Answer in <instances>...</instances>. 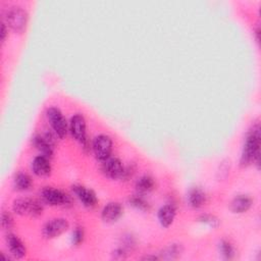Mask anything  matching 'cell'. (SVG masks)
<instances>
[{"instance_id": "ba28073f", "label": "cell", "mask_w": 261, "mask_h": 261, "mask_svg": "<svg viewBox=\"0 0 261 261\" xmlns=\"http://www.w3.org/2000/svg\"><path fill=\"white\" fill-rule=\"evenodd\" d=\"M69 128L70 133L73 136L75 140L79 142H84L87 139L86 136V120L84 116L80 113L74 114L70 118V123H69Z\"/></svg>"}, {"instance_id": "277c9868", "label": "cell", "mask_w": 261, "mask_h": 261, "mask_svg": "<svg viewBox=\"0 0 261 261\" xmlns=\"http://www.w3.org/2000/svg\"><path fill=\"white\" fill-rule=\"evenodd\" d=\"M47 117L54 133L59 137L63 138L67 130V124L61 111L56 107H50L47 110Z\"/></svg>"}, {"instance_id": "ffe728a7", "label": "cell", "mask_w": 261, "mask_h": 261, "mask_svg": "<svg viewBox=\"0 0 261 261\" xmlns=\"http://www.w3.org/2000/svg\"><path fill=\"white\" fill-rule=\"evenodd\" d=\"M129 203H130V205H133L134 207H136L137 209H140V210H147L149 208V203L143 197V194H140V193L133 195L129 198Z\"/></svg>"}, {"instance_id": "3957f363", "label": "cell", "mask_w": 261, "mask_h": 261, "mask_svg": "<svg viewBox=\"0 0 261 261\" xmlns=\"http://www.w3.org/2000/svg\"><path fill=\"white\" fill-rule=\"evenodd\" d=\"M13 211L19 215L38 216L43 211L42 204L33 198H18L13 201Z\"/></svg>"}, {"instance_id": "5b68a950", "label": "cell", "mask_w": 261, "mask_h": 261, "mask_svg": "<svg viewBox=\"0 0 261 261\" xmlns=\"http://www.w3.org/2000/svg\"><path fill=\"white\" fill-rule=\"evenodd\" d=\"M93 150L95 156L99 160H106L109 158L112 151V141L107 135H99L93 142Z\"/></svg>"}, {"instance_id": "7a4b0ae2", "label": "cell", "mask_w": 261, "mask_h": 261, "mask_svg": "<svg viewBox=\"0 0 261 261\" xmlns=\"http://www.w3.org/2000/svg\"><path fill=\"white\" fill-rule=\"evenodd\" d=\"M28 13L21 6H10L5 13V23L15 32H21L27 24Z\"/></svg>"}, {"instance_id": "6da1fadb", "label": "cell", "mask_w": 261, "mask_h": 261, "mask_svg": "<svg viewBox=\"0 0 261 261\" xmlns=\"http://www.w3.org/2000/svg\"><path fill=\"white\" fill-rule=\"evenodd\" d=\"M260 157V126L258 123L253 125L252 129L249 132L245 145L243 148L241 163L247 165L249 163L256 162L258 164Z\"/></svg>"}, {"instance_id": "e0dca14e", "label": "cell", "mask_w": 261, "mask_h": 261, "mask_svg": "<svg viewBox=\"0 0 261 261\" xmlns=\"http://www.w3.org/2000/svg\"><path fill=\"white\" fill-rule=\"evenodd\" d=\"M205 199H206L205 193L199 188L192 189L188 194L189 204L194 208H198V207L202 206L205 202Z\"/></svg>"}, {"instance_id": "d6986e66", "label": "cell", "mask_w": 261, "mask_h": 261, "mask_svg": "<svg viewBox=\"0 0 261 261\" xmlns=\"http://www.w3.org/2000/svg\"><path fill=\"white\" fill-rule=\"evenodd\" d=\"M14 186L18 190H28L32 186V179L25 172H18L14 178Z\"/></svg>"}, {"instance_id": "603a6c76", "label": "cell", "mask_w": 261, "mask_h": 261, "mask_svg": "<svg viewBox=\"0 0 261 261\" xmlns=\"http://www.w3.org/2000/svg\"><path fill=\"white\" fill-rule=\"evenodd\" d=\"M13 225V218L7 211H3L1 214V226L4 229H9Z\"/></svg>"}, {"instance_id": "30bf717a", "label": "cell", "mask_w": 261, "mask_h": 261, "mask_svg": "<svg viewBox=\"0 0 261 261\" xmlns=\"http://www.w3.org/2000/svg\"><path fill=\"white\" fill-rule=\"evenodd\" d=\"M72 190L74 192V194L76 195V197L80 199V201L87 207H93L96 202H97V198L95 193L90 190L87 189L84 186L81 185H75L72 187Z\"/></svg>"}, {"instance_id": "9a60e30c", "label": "cell", "mask_w": 261, "mask_h": 261, "mask_svg": "<svg viewBox=\"0 0 261 261\" xmlns=\"http://www.w3.org/2000/svg\"><path fill=\"white\" fill-rule=\"evenodd\" d=\"M33 144L42 153V155H44L48 158L52 156V154H53V145L54 144H52L50 141H48L45 136L36 135L33 138Z\"/></svg>"}, {"instance_id": "7c38bea8", "label": "cell", "mask_w": 261, "mask_h": 261, "mask_svg": "<svg viewBox=\"0 0 261 261\" xmlns=\"http://www.w3.org/2000/svg\"><path fill=\"white\" fill-rule=\"evenodd\" d=\"M122 214V207L118 202H110L104 206L101 216L106 222L116 221Z\"/></svg>"}, {"instance_id": "ac0fdd59", "label": "cell", "mask_w": 261, "mask_h": 261, "mask_svg": "<svg viewBox=\"0 0 261 261\" xmlns=\"http://www.w3.org/2000/svg\"><path fill=\"white\" fill-rule=\"evenodd\" d=\"M154 178L150 175H142L141 177H139V179L136 181V189L138 191V193L140 194H145L150 192L151 190H153L154 188Z\"/></svg>"}, {"instance_id": "52a82bcc", "label": "cell", "mask_w": 261, "mask_h": 261, "mask_svg": "<svg viewBox=\"0 0 261 261\" xmlns=\"http://www.w3.org/2000/svg\"><path fill=\"white\" fill-rule=\"evenodd\" d=\"M41 197L44 202L50 205H64L69 203V197L58 189L46 187L41 192Z\"/></svg>"}, {"instance_id": "8fae6325", "label": "cell", "mask_w": 261, "mask_h": 261, "mask_svg": "<svg viewBox=\"0 0 261 261\" xmlns=\"http://www.w3.org/2000/svg\"><path fill=\"white\" fill-rule=\"evenodd\" d=\"M6 243L10 254L15 258H22L25 255V247L21 240L12 233L6 236Z\"/></svg>"}, {"instance_id": "44dd1931", "label": "cell", "mask_w": 261, "mask_h": 261, "mask_svg": "<svg viewBox=\"0 0 261 261\" xmlns=\"http://www.w3.org/2000/svg\"><path fill=\"white\" fill-rule=\"evenodd\" d=\"M219 252L225 259H231L234 256V249L232 245L225 240H221L219 245Z\"/></svg>"}, {"instance_id": "d4e9b609", "label": "cell", "mask_w": 261, "mask_h": 261, "mask_svg": "<svg viewBox=\"0 0 261 261\" xmlns=\"http://www.w3.org/2000/svg\"><path fill=\"white\" fill-rule=\"evenodd\" d=\"M83 238H84V230H83V228L76 227L73 230V232H72V238H71L72 244L79 245L83 241Z\"/></svg>"}, {"instance_id": "484cf974", "label": "cell", "mask_w": 261, "mask_h": 261, "mask_svg": "<svg viewBox=\"0 0 261 261\" xmlns=\"http://www.w3.org/2000/svg\"><path fill=\"white\" fill-rule=\"evenodd\" d=\"M6 34H7L6 23H5L4 21H2V23H1V40H2V41H4V40H5Z\"/></svg>"}, {"instance_id": "4fadbf2b", "label": "cell", "mask_w": 261, "mask_h": 261, "mask_svg": "<svg viewBox=\"0 0 261 261\" xmlns=\"http://www.w3.org/2000/svg\"><path fill=\"white\" fill-rule=\"evenodd\" d=\"M33 171L39 176H46L51 171V165L49 162V158L44 155L36 156L32 163Z\"/></svg>"}, {"instance_id": "2e32d148", "label": "cell", "mask_w": 261, "mask_h": 261, "mask_svg": "<svg viewBox=\"0 0 261 261\" xmlns=\"http://www.w3.org/2000/svg\"><path fill=\"white\" fill-rule=\"evenodd\" d=\"M252 205V199L248 195H239L230 203V208L234 213H243Z\"/></svg>"}, {"instance_id": "5bb4252c", "label": "cell", "mask_w": 261, "mask_h": 261, "mask_svg": "<svg viewBox=\"0 0 261 261\" xmlns=\"http://www.w3.org/2000/svg\"><path fill=\"white\" fill-rule=\"evenodd\" d=\"M176 209L172 204H165L158 210V219L162 226H169L175 217Z\"/></svg>"}, {"instance_id": "8992f818", "label": "cell", "mask_w": 261, "mask_h": 261, "mask_svg": "<svg viewBox=\"0 0 261 261\" xmlns=\"http://www.w3.org/2000/svg\"><path fill=\"white\" fill-rule=\"evenodd\" d=\"M69 226L65 218H53L48 220L43 226V236L47 239H52L60 236Z\"/></svg>"}, {"instance_id": "cb8c5ba5", "label": "cell", "mask_w": 261, "mask_h": 261, "mask_svg": "<svg viewBox=\"0 0 261 261\" xmlns=\"http://www.w3.org/2000/svg\"><path fill=\"white\" fill-rule=\"evenodd\" d=\"M200 220L203 221L204 223L208 224L209 226H212V227H216L219 224L218 219L214 215H211V214H203V215H201Z\"/></svg>"}, {"instance_id": "9c48e42d", "label": "cell", "mask_w": 261, "mask_h": 261, "mask_svg": "<svg viewBox=\"0 0 261 261\" xmlns=\"http://www.w3.org/2000/svg\"><path fill=\"white\" fill-rule=\"evenodd\" d=\"M102 170L110 178H118L121 177L123 172V165L121 161L118 158L112 157L107 158L104 160V163L102 165Z\"/></svg>"}, {"instance_id": "7402d4cb", "label": "cell", "mask_w": 261, "mask_h": 261, "mask_svg": "<svg viewBox=\"0 0 261 261\" xmlns=\"http://www.w3.org/2000/svg\"><path fill=\"white\" fill-rule=\"evenodd\" d=\"M181 252V247L180 245H177V244H172L170 245L169 247H167L163 253H164V258H167V259H173V258H176Z\"/></svg>"}]
</instances>
